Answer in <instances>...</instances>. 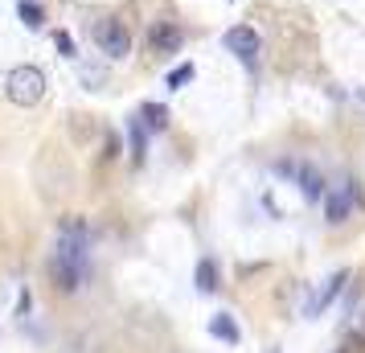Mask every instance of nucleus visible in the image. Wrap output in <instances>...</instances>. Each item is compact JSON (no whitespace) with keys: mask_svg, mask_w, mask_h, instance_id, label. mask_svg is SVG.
Instances as JSON below:
<instances>
[{"mask_svg":"<svg viewBox=\"0 0 365 353\" xmlns=\"http://www.w3.org/2000/svg\"><path fill=\"white\" fill-rule=\"evenodd\" d=\"M140 119H144L148 132H165L168 128V107H160V103H144V107H140Z\"/></svg>","mask_w":365,"mask_h":353,"instance_id":"nucleus-11","label":"nucleus"},{"mask_svg":"<svg viewBox=\"0 0 365 353\" xmlns=\"http://www.w3.org/2000/svg\"><path fill=\"white\" fill-rule=\"evenodd\" d=\"M4 95H9V103H17V107H37L41 95H46V74H41V66L9 70V78H4Z\"/></svg>","mask_w":365,"mask_h":353,"instance_id":"nucleus-2","label":"nucleus"},{"mask_svg":"<svg viewBox=\"0 0 365 353\" xmlns=\"http://www.w3.org/2000/svg\"><path fill=\"white\" fill-rule=\"evenodd\" d=\"M152 53H177L181 50V41H185V34L177 29V25H168V21H160L156 29H152Z\"/></svg>","mask_w":365,"mask_h":353,"instance_id":"nucleus-8","label":"nucleus"},{"mask_svg":"<svg viewBox=\"0 0 365 353\" xmlns=\"http://www.w3.org/2000/svg\"><path fill=\"white\" fill-rule=\"evenodd\" d=\"M210 333H214L217 341H226V345H238V341H242V329H238V320H234L230 312L210 317Z\"/></svg>","mask_w":365,"mask_h":353,"instance_id":"nucleus-9","label":"nucleus"},{"mask_svg":"<svg viewBox=\"0 0 365 353\" xmlns=\"http://www.w3.org/2000/svg\"><path fill=\"white\" fill-rule=\"evenodd\" d=\"M17 17L29 25V29H41L46 25V13H41V4H34V0H21L17 4Z\"/></svg>","mask_w":365,"mask_h":353,"instance_id":"nucleus-13","label":"nucleus"},{"mask_svg":"<svg viewBox=\"0 0 365 353\" xmlns=\"http://www.w3.org/2000/svg\"><path fill=\"white\" fill-rule=\"evenodd\" d=\"M357 103H365V86H361V91H357Z\"/></svg>","mask_w":365,"mask_h":353,"instance_id":"nucleus-16","label":"nucleus"},{"mask_svg":"<svg viewBox=\"0 0 365 353\" xmlns=\"http://www.w3.org/2000/svg\"><path fill=\"white\" fill-rule=\"evenodd\" d=\"M222 46L234 53V58H242L247 66H255V58H259V34L250 29V25H234V29H226V37H222Z\"/></svg>","mask_w":365,"mask_h":353,"instance_id":"nucleus-5","label":"nucleus"},{"mask_svg":"<svg viewBox=\"0 0 365 353\" xmlns=\"http://www.w3.org/2000/svg\"><path fill=\"white\" fill-rule=\"evenodd\" d=\"M357 202H361L357 181H341L336 189H329V193H324V218H329V226H341V222L353 214V205Z\"/></svg>","mask_w":365,"mask_h":353,"instance_id":"nucleus-4","label":"nucleus"},{"mask_svg":"<svg viewBox=\"0 0 365 353\" xmlns=\"http://www.w3.org/2000/svg\"><path fill=\"white\" fill-rule=\"evenodd\" d=\"M128 144H132V160L140 165V160H144V152H148V128H144V119H140V116L128 119Z\"/></svg>","mask_w":365,"mask_h":353,"instance_id":"nucleus-10","label":"nucleus"},{"mask_svg":"<svg viewBox=\"0 0 365 353\" xmlns=\"http://www.w3.org/2000/svg\"><path fill=\"white\" fill-rule=\"evenodd\" d=\"M279 173L296 177V185L304 189V198H308V202H320V198H324V177H320L308 160H296V165H292V160H283Z\"/></svg>","mask_w":365,"mask_h":353,"instance_id":"nucleus-7","label":"nucleus"},{"mask_svg":"<svg viewBox=\"0 0 365 353\" xmlns=\"http://www.w3.org/2000/svg\"><path fill=\"white\" fill-rule=\"evenodd\" d=\"M86 267H91V235H86L83 222H66L50 255L53 280H58L62 292H78L86 280Z\"/></svg>","mask_w":365,"mask_h":353,"instance_id":"nucleus-1","label":"nucleus"},{"mask_svg":"<svg viewBox=\"0 0 365 353\" xmlns=\"http://www.w3.org/2000/svg\"><path fill=\"white\" fill-rule=\"evenodd\" d=\"M345 284H349V271H345V267H341V271H332L329 280H324V284L316 287V296L308 300V308H304V317H308V320L324 317V308H329V304L336 300L341 292H345Z\"/></svg>","mask_w":365,"mask_h":353,"instance_id":"nucleus-6","label":"nucleus"},{"mask_svg":"<svg viewBox=\"0 0 365 353\" xmlns=\"http://www.w3.org/2000/svg\"><path fill=\"white\" fill-rule=\"evenodd\" d=\"M53 46L62 50V58H74V37L70 34H53Z\"/></svg>","mask_w":365,"mask_h":353,"instance_id":"nucleus-15","label":"nucleus"},{"mask_svg":"<svg viewBox=\"0 0 365 353\" xmlns=\"http://www.w3.org/2000/svg\"><path fill=\"white\" fill-rule=\"evenodd\" d=\"M193 284H197V292H217V263H214V259H201V263H197Z\"/></svg>","mask_w":365,"mask_h":353,"instance_id":"nucleus-12","label":"nucleus"},{"mask_svg":"<svg viewBox=\"0 0 365 353\" xmlns=\"http://www.w3.org/2000/svg\"><path fill=\"white\" fill-rule=\"evenodd\" d=\"M189 78H193V62H181V66L168 74V86H173V91H181V86L189 83Z\"/></svg>","mask_w":365,"mask_h":353,"instance_id":"nucleus-14","label":"nucleus"},{"mask_svg":"<svg viewBox=\"0 0 365 353\" xmlns=\"http://www.w3.org/2000/svg\"><path fill=\"white\" fill-rule=\"evenodd\" d=\"M95 46H99L107 58H128V53H132V34L123 29V21L107 17V21L95 25Z\"/></svg>","mask_w":365,"mask_h":353,"instance_id":"nucleus-3","label":"nucleus"}]
</instances>
